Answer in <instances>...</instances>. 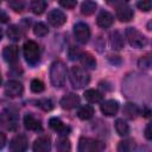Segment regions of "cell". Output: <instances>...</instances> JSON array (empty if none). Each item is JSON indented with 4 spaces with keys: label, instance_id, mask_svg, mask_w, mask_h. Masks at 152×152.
I'll list each match as a JSON object with an SVG mask.
<instances>
[{
    "label": "cell",
    "instance_id": "cell-1",
    "mask_svg": "<svg viewBox=\"0 0 152 152\" xmlns=\"http://www.w3.org/2000/svg\"><path fill=\"white\" fill-rule=\"evenodd\" d=\"M66 80V66L62 61H55L50 68V81L56 88L64 86Z\"/></svg>",
    "mask_w": 152,
    "mask_h": 152
},
{
    "label": "cell",
    "instance_id": "cell-2",
    "mask_svg": "<svg viewBox=\"0 0 152 152\" xmlns=\"http://www.w3.org/2000/svg\"><path fill=\"white\" fill-rule=\"evenodd\" d=\"M69 77H70V82H71L72 87L76 89H81V88L86 87L90 81L89 74L81 66H72L70 70Z\"/></svg>",
    "mask_w": 152,
    "mask_h": 152
},
{
    "label": "cell",
    "instance_id": "cell-3",
    "mask_svg": "<svg viewBox=\"0 0 152 152\" xmlns=\"http://www.w3.org/2000/svg\"><path fill=\"white\" fill-rule=\"evenodd\" d=\"M23 52H24V57L26 59V62L31 65H36L39 61V46L36 42L33 40H26L24 43L23 46Z\"/></svg>",
    "mask_w": 152,
    "mask_h": 152
},
{
    "label": "cell",
    "instance_id": "cell-4",
    "mask_svg": "<svg viewBox=\"0 0 152 152\" xmlns=\"http://www.w3.org/2000/svg\"><path fill=\"white\" fill-rule=\"evenodd\" d=\"M126 38L129 43L131 46L133 48H144L147 44V38L137 28L133 27H127L126 28Z\"/></svg>",
    "mask_w": 152,
    "mask_h": 152
},
{
    "label": "cell",
    "instance_id": "cell-5",
    "mask_svg": "<svg viewBox=\"0 0 152 152\" xmlns=\"http://www.w3.org/2000/svg\"><path fill=\"white\" fill-rule=\"evenodd\" d=\"M74 34L77 42L81 44H86L90 38V30L89 26L84 23H77L74 25Z\"/></svg>",
    "mask_w": 152,
    "mask_h": 152
},
{
    "label": "cell",
    "instance_id": "cell-6",
    "mask_svg": "<svg viewBox=\"0 0 152 152\" xmlns=\"http://www.w3.org/2000/svg\"><path fill=\"white\" fill-rule=\"evenodd\" d=\"M103 146L99 140L91 139V138H81L78 142V151L80 152H94L101 150Z\"/></svg>",
    "mask_w": 152,
    "mask_h": 152
},
{
    "label": "cell",
    "instance_id": "cell-7",
    "mask_svg": "<svg viewBox=\"0 0 152 152\" xmlns=\"http://www.w3.org/2000/svg\"><path fill=\"white\" fill-rule=\"evenodd\" d=\"M23 91H24L23 84L19 81H15V80L8 81L6 83V86H5V94L8 97H18V96H21Z\"/></svg>",
    "mask_w": 152,
    "mask_h": 152
},
{
    "label": "cell",
    "instance_id": "cell-8",
    "mask_svg": "<svg viewBox=\"0 0 152 152\" xmlns=\"http://www.w3.org/2000/svg\"><path fill=\"white\" fill-rule=\"evenodd\" d=\"M0 126L5 129L13 131L17 127V118L8 110H4L0 114Z\"/></svg>",
    "mask_w": 152,
    "mask_h": 152
},
{
    "label": "cell",
    "instance_id": "cell-9",
    "mask_svg": "<svg viewBox=\"0 0 152 152\" xmlns=\"http://www.w3.org/2000/svg\"><path fill=\"white\" fill-rule=\"evenodd\" d=\"M48 21H49L50 25H52L55 27H58V26H62L66 21V17L61 10L55 8V10H51L48 13Z\"/></svg>",
    "mask_w": 152,
    "mask_h": 152
},
{
    "label": "cell",
    "instance_id": "cell-10",
    "mask_svg": "<svg viewBox=\"0 0 152 152\" xmlns=\"http://www.w3.org/2000/svg\"><path fill=\"white\" fill-rule=\"evenodd\" d=\"M27 148V139L25 135H15L11 141H10V150L14 152H21Z\"/></svg>",
    "mask_w": 152,
    "mask_h": 152
},
{
    "label": "cell",
    "instance_id": "cell-11",
    "mask_svg": "<svg viewBox=\"0 0 152 152\" xmlns=\"http://www.w3.org/2000/svg\"><path fill=\"white\" fill-rule=\"evenodd\" d=\"M133 15H134L133 10L129 6H127L126 4H121L116 7V17L120 21L127 23L133 18Z\"/></svg>",
    "mask_w": 152,
    "mask_h": 152
},
{
    "label": "cell",
    "instance_id": "cell-12",
    "mask_svg": "<svg viewBox=\"0 0 152 152\" xmlns=\"http://www.w3.org/2000/svg\"><path fill=\"white\" fill-rule=\"evenodd\" d=\"M59 103L64 109H72L80 104V97L76 94H66L61 99Z\"/></svg>",
    "mask_w": 152,
    "mask_h": 152
},
{
    "label": "cell",
    "instance_id": "cell-13",
    "mask_svg": "<svg viewBox=\"0 0 152 152\" xmlns=\"http://www.w3.org/2000/svg\"><path fill=\"white\" fill-rule=\"evenodd\" d=\"M33 151L34 152H48L51 148V140L49 137H40L34 140L33 142Z\"/></svg>",
    "mask_w": 152,
    "mask_h": 152
},
{
    "label": "cell",
    "instance_id": "cell-14",
    "mask_svg": "<svg viewBox=\"0 0 152 152\" xmlns=\"http://www.w3.org/2000/svg\"><path fill=\"white\" fill-rule=\"evenodd\" d=\"M101 112L107 115V116H112V115H115V113L118 112L119 109V102L115 101V100H108V101H104L102 104H101Z\"/></svg>",
    "mask_w": 152,
    "mask_h": 152
},
{
    "label": "cell",
    "instance_id": "cell-15",
    "mask_svg": "<svg viewBox=\"0 0 152 152\" xmlns=\"http://www.w3.org/2000/svg\"><path fill=\"white\" fill-rule=\"evenodd\" d=\"M49 126H50V128H52L53 131H56V132H58L59 134H63V135L68 134L70 132V127L65 126L63 124V121L58 118H51L49 120Z\"/></svg>",
    "mask_w": 152,
    "mask_h": 152
},
{
    "label": "cell",
    "instance_id": "cell-16",
    "mask_svg": "<svg viewBox=\"0 0 152 152\" xmlns=\"http://www.w3.org/2000/svg\"><path fill=\"white\" fill-rule=\"evenodd\" d=\"M24 126L28 131H34V132L42 131V125L39 120H37L32 114H26L24 116Z\"/></svg>",
    "mask_w": 152,
    "mask_h": 152
},
{
    "label": "cell",
    "instance_id": "cell-17",
    "mask_svg": "<svg viewBox=\"0 0 152 152\" xmlns=\"http://www.w3.org/2000/svg\"><path fill=\"white\" fill-rule=\"evenodd\" d=\"M18 48L15 45H8L4 49V52H2V56H4V59L8 63H14L17 62L18 59Z\"/></svg>",
    "mask_w": 152,
    "mask_h": 152
},
{
    "label": "cell",
    "instance_id": "cell-18",
    "mask_svg": "<svg viewBox=\"0 0 152 152\" xmlns=\"http://www.w3.org/2000/svg\"><path fill=\"white\" fill-rule=\"evenodd\" d=\"M96 23H97V25H99L100 27L107 28V27H109V26L113 24V15H112L109 12H107V11H102V12H100V14L97 15Z\"/></svg>",
    "mask_w": 152,
    "mask_h": 152
},
{
    "label": "cell",
    "instance_id": "cell-19",
    "mask_svg": "<svg viewBox=\"0 0 152 152\" xmlns=\"http://www.w3.org/2000/svg\"><path fill=\"white\" fill-rule=\"evenodd\" d=\"M110 46L114 50H121L124 48V37L121 36V33L119 31H113L110 33Z\"/></svg>",
    "mask_w": 152,
    "mask_h": 152
},
{
    "label": "cell",
    "instance_id": "cell-20",
    "mask_svg": "<svg viewBox=\"0 0 152 152\" xmlns=\"http://www.w3.org/2000/svg\"><path fill=\"white\" fill-rule=\"evenodd\" d=\"M80 61H81L82 65L88 69H94L96 66V61L93 57V55L89 52H82L80 56Z\"/></svg>",
    "mask_w": 152,
    "mask_h": 152
},
{
    "label": "cell",
    "instance_id": "cell-21",
    "mask_svg": "<svg viewBox=\"0 0 152 152\" xmlns=\"http://www.w3.org/2000/svg\"><path fill=\"white\" fill-rule=\"evenodd\" d=\"M96 2L93 0H84L81 5V13L84 15H91L96 11Z\"/></svg>",
    "mask_w": 152,
    "mask_h": 152
},
{
    "label": "cell",
    "instance_id": "cell-22",
    "mask_svg": "<svg viewBox=\"0 0 152 152\" xmlns=\"http://www.w3.org/2000/svg\"><path fill=\"white\" fill-rule=\"evenodd\" d=\"M124 114L128 118V119H135L138 115H139V108L137 104L134 103H126L124 106V109H122Z\"/></svg>",
    "mask_w": 152,
    "mask_h": 152
},
{
    "label": "cell",
    "instance_id": "cell-23",
    "mask_svg": "<svg viewBox=\"0 0 152 152\" xmlns=\"http://www.w3.org/2000/svg\"><path fill=\"white\" fill-rule=\"evenodd\" d=\"M84 99L90 103H96L102 100V94L95 89H88L84 91Z\"/></svg>",
    "mask_w": 152,
    "mask_h": 152
},
{
    "label": "cell",
    "instance_id": "cell-24",
    "mask_svg": "<svg viewBox=\"0 0 152 152\" xmlns=\"http://www.w3.org/2000/svg\"><path fill=\"white\" fill-rule=\"evenodd\" d=\"M93 115H94V109H93V107L89 106V104L82 106V107L78 109V112H77V116H78L81 120H89V119L93 118Z\"/></svg>",
    "mask_w": 152,
    "mask_h": 152
},
{
    "label": "cell",
    "instance_id": "cell-25",
    "mask_svg": "<svg viewBox=\"0 0 152 152\" xmlns=\"http://www.w3.org/2000/svg\"><path fill=\"white\" fill-rule=\"evenodd\" d=\"M45 10H46L45 0H33L31 2V11L37 15H40L42 13H44Z\"/></svg>",
    "mask_w": 152,
    "mask_h": 152
},
{
    "label": "cell",
    "instance_id": "cell-26",
    "mask_svg": "<svg viewBox=\"0 0 152 152\" xmlns=\"http://www.w3.org/2000/svg\"><path fill=\"white\" fill-rule=\"evenodd\" d=\"M115 131H116V133H118L119 135L126 137V135H128V133H129V126H128L122 119H118V120L115 121Z\"/></svg>",
    "mask_w": 152,
    "mask_h": 152
},
{
    "label": "cell",
    "instance_id": "cell-27",
    "mask_svg": "<svg viewBox=\"0 0 152 152\" xmlns=\"http://www.w3.org/2000/svg\"><path fill=\"white\" fill-rule=\"evenodd\" d=\"M134 148H135V142L132 139L122 140L118 145V151L119 152H129V151H133Z\"/></svg>",
    "mask_w": 152,
    "mask_h": 152
},
{
    "label": "cell",
    "instance_id": "cell-28",
    "mask_svg": "<svg viewBox=\"0 0 152 152\" xmlns=\"http://www.w3.org/2000/svg\"><path fill=\"white\" fill-rule=\"evenodd\" d=\"M7 36H8V38H10L11 40H13V42L19 40V39H20V36H21L19 27H17L15 25H11V26L7 28Z\"/></svg>",
    "mask_w": 152,
    "mask_h": 152
},
{
    "label": "cell",
    "instance_id": "cell-29",
    "mask_svg": "<svg viewBox=\"0 0 152 152\" xmlns=\"http://www.w3.org/2000/svg\"><path fill=\"white\" fill-rule=\"evenodd\" d=\"M48 32H49V28L44 23H37L33 26V33L38 37H44L48 34Z\"/></svg>",
    "mask_w": 152,
    "mask_h": 152
},
{
    "label": "cell",
    "instance_id": "cell-30",
    "mask_svg": "<svg viewBox=\"0 0 152 152\" xmlns=\"http://www.w3.org/2000/svg\"><path fill=\"white\" fill-rule=\"evenodd\" d=\"M56 148H57L58 151H61V152H64V151H69V150L71 148L70 141H69L66 138H64V137H61V138L57 140V142H56Z\"/></svg>",
    "mask_w": 152,
    "mask_h": 152
},
{
    "label": "cell",
    "instance_id": "cell-31",
    "mask_svg": "<svg viewBox=\"0 0 152 152\" xmlns=\"http://www.w3.org/2000/svg\"><path fill=\"white\" fill-rule=\"evenodd\" d=\"M37 106L40 107L43 110L49 112V110H51L53 108V102L50 99H40V100L37 101Z\"/></svg>",
    "mask_w": 152,
    "mask_h": 152
},
{
    "label": "cell",
    "instance_id": "cell-32",
    "mask_svg": "<svg viewBox=\"0 0 152 152\" xmlns=\"http://www.w3.org/2000/svg\"><path fill=\"white\" fill-rule=\"evenodd\" d=\"M44 88H45L44 87V83L40 80L34 78V80L31 81V90L33 93H42L44 90Z\"/></svg>",
    "mask_w": 152,
    "mask_h": 152
},
{
    "label": "cell",
    "instance_id": "cell-33",
    "mask_svg": "<svg viewBox=\"0 0 152 152\" xmlns=\"http://www.w3.org/2000/svg\"><path fill=\"white\" fill-rule=\"evenodd\" d=\"M10 7L15 12H21L24 10V2L23 0H10Z\"/></svg>",
    "mask_w": 152,
    "mask_h": 152
},
{
    "label": "cell",
    "instance_id": "cell-34",
    "mask_svg": "<svg viewBox=\"0 0 152 152\" xmlns=\"http://www.w3.org/2000/svg\"><path fill=\"white\" fill-rule=\"evenodd\" d=\"M138 8L140 11H144V12H148L151 10V6H152V2L151 0H139L138 4H137Z\"/></svg>",
    "mask_w": 152,
    "mask_h": 152
},
{
    "label": "cell",
    "instance_id": "cell-35",
    "mask_svg": "<svg viewBox=\"0 0 152 152\" xmlns=\"http://www.w3.org/2000/svg\"><path fill=\"white\" fill-rule=\"evenodd\" d=\"M81 51H80V49L78 48H76V46H71L70 49H69V52H68V56H69V58L70 59H78L80 58V56H81Z\"/></svg>",
    "mask_w": 152,
    "mask_h": 152
},
{
    "label": "cell",
    "instance_id": "cell-36",
    "mask_svg": "<svg viewBox=\"0 0 152 152\" xmlns=\"http://www.w3.org/2000/svg\"><path fill=\"white\" fill-rule=\"evenodd\" d=\"M77 4V0H59V5L64 8H74Z\"/></svg>",
    "mask_w": 152,
    "mask_h": 152
},
{
    "label": "cell",
    "instance_id": "cell-37",
    "mask_svg": "<svg viewBox=\"0 0 152 152\" xmlns=\"http://www.w3.org/2000/svg\"><path fill=\"white\" fill-rule=\"evenodd\" d=\"M150 64H151V61H150V57H142L140 61H139V65H140V68H148L150 66Z\"/></svg>",
    "mask_w": 152,
    "mask_h": 152
},
{
    "label": "cell",
    "instance_id": "cell-38",
    "mask_svg": "<svg viewBox=\"0 0 152 152\" xmlns=\"http://www.w3.org/2000/svg\"><path fill=\"white\" fill-rule=\"evenodd\" d=\"M8 19H10L8 14H7L5 11L0 10V23H1V24H5V23H7V21H8Z\"/></svg>",
    "mask_w": 152,
    "mask_h": 152
},
{
    "label": "cell",
    "instance_id": "cell-39",
    "mask_svg": "<svg viewBox=\"0 0 152 152\" xmlns=\"http://www.w3.org/2000/svg\"><path fill=\"white\" fill-rule=\"evenodd\" d=\"M151 124H148L147 126H146V128H145V137H146V139H148V140H151L152 139V131H151Z\"/></svg>",
    "mask_w": 152,
    "mask_h": 152
},
{
    "label": "cell",
    "instance_id": "cell-40",
    "mask_svg": "<svg viewBox=\"0 0 152 152\" xmlns=\"http://www.w3.org/2000/svg\"><path fill=\"white\" fill-rule=\"evenodd\" d=\"M6 145V135L0 132V148H2Z\"/></svg>",
    "mask_w": 152,
    "mask_h": 152
},
{
    "label": "cell",
    "instance_id": "cell-41",
    "mask_svg": "<svg viewBox=\"0 0 152 152\" xmlns=\"http://www.w3.org/2000/svg\"><path fill=\"white\" fill-rule=\"evenodd\" d=\"M1 38H2V31H1V28H0V40H1Z\"/></svg>",
    "mask_w": 152,
    "mask_h": 152
},
{
    "label": "cell",
    "instance_id": "cell-42",
    "mask_svg": "<svg viewBox=\"0 0 152 152\" xmlns=\"http://www.w3.org/2000/svg\"><path fill=\"white\" fill-rule=\"evenodd\" d=\"M106 1H107V2H109V4H110V2H113V1H115V0H106Z\"/></svg>",
    "mask_w": 152,
    "mask_h": 152
},
{
    "label": "cell",
    "instance_id": "cell-43",
    "mask_svg": "<svg viewBox=\"0 0 152 152\" xmlns=\"http://www.w3.org/2000/svg\"><path fill=\"white\" fill-rule=\"evenodd\" d=\"M1 82H2V78H1V74H0V84H1Z\"/></svg>",
    "mask_w": 152,
    "mask_h": 152
},
{
    "label": "cell",
    "instance_id": "cell-44",
    "mask_svg": "<svg viewBox=\"0 0 152 152\" xmlns=\"http://www.w3.org/2000/svg\"><path fill=\"white\" fill-rule=\"evenodd\" d=\"M0 2H1V0H0Z\"/></svg>",
    "mask_w": 152,
    "mask_h": 152
}]
</instances>
